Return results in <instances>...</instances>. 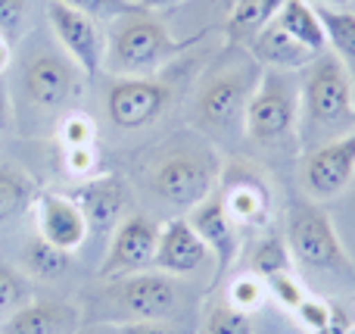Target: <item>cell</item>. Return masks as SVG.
I'll return each instance as SVG.
<instances>
[{
  "instance_id": "obj_28",
  "label": "cell",
  "mask_w": 355,
  "mask_h": 334,
  "mask_svg": "<svg viewBox=\"0 0 355 334\" xmlns=\"http://www.w3.org/2000/svg\"><path fill=\"white\" fill-rule=\"evenodd\" d=\"M60 3L72 6V10L85 12L91 19H122V16H131V12H141L147 10L144 0H60Z\"/></svg>"
},
{
  "instance_id": "obj_34",
  "label": "cell",
  "mask_w": 355,
  "mask_h": 334,
  "mask_svg": "<svg viewBox=\"0 0 355 334\" xmlns=\"http://www.w3.org/2000/svg\"><path fill=\"white\" fill-rule=\"evenodd\" d=\"M25 16H28V3L25 0H0V37L16 41L25 28Z\"/></svg>"
},
{
  "instance_id": "obj_3",
  "label": "cell",
  "mask_w": 355,
  "mask_h": 334,
  "mask_svg": "<svg viewBox=\"0 0 355 334\" xmlns=\"http://www.w3.org/2000/svg\"><path fill=\"white\" fill-rule=\"evenodd\" d=\"M287 247L300 266L318 272H352V260L346 253L334 222L318 200L293 197L287 206Z\"/></svg>"
},
{
  "instance_id": "obj_18",
  "label": "cell",
  "mask_w": 355,
  "mask_h": 334,
  "mask_svg": "<svg viewBox=\"0 0 355 334\" xmlns=\"http://www.w3.org/2000/svg\"><path fill=\"white\" fill-rule=\"evenodd\" d=\"M252 53V60L265 69H281V72H296V69H309L318 56L312 50H306L302 44H296L281 25L271 19L262 31L256 35V41L246 47Z\"/></svg>"
},
{
  "instance_id": "obj_38",
  "label": "cell",
  "mask_w": 355,
  "mask_h": 334,
  "mask_svg": "<svg viewBox=\"0 0 355 334\" xmlns=\"http://www.w3.org/2000/svg\"><path fill=\"white\" fill-rule=\"evenodd\" d=\"M10 60H12V44L6 37H0V75L10 69Z\"/></svg>"
},
{
  "instance_id": "obj_43",
  "label": "cell",
  "mask_w": 355,
  "mask_h": 334,
  "mask_svg": "<svg viewBox=\"0 0 355 334\" xmlns=\"http://www.w3.org/2000/svg\"><path fill=\"white\" fill-rule=\"evenodd\" d=\"M87 334H94V331H87Z\"/></svg>"
},
{
  "instance_id": "obj_10",
  "label": "cell",
  "mask_w": 355,
  "mask_h": 334,
  "mask_svg": "<svg viewBox=\"0 0 355 334\" xmlns=\"http://www.w3.org/2000/svg\"><path fill=\"white\" fill-rule=\"evenodd\" d=\"M355 178V128L349 135L327 141L309 150L302 162V181L312 200H334L352 185Z\"/></svg>"
},
{
  "instance_id": "obj_23",
  "label": "cell",
  "mask_w": 355,
  "mask_h": 334,
  "mask_svg": "<svg viewBox=\"0 0 355 334\" xmlns=\"http://www.w3.org/2000/svg\"><path fill=\"white\" fill-rule=\"evenodd\" d=\"M37 181L12 162H0V225L22 216L37 200Z\"/></svg>"
},
{
  "instance_id": "obj_22",
  "label": "cell",
  "mask_w": 355,
  "mask_h": 334,
  "mask_svg": "<svg viewBox=\"0 0 355 334\" xmlns=\"http://www.w3.org/2000/svg\"><path fill=\"white\" fill-rule=\"evenodd\" d=\"M321 25H324L327 35V50L343 62V69L349 72L352 87H355V12L340 10V6H324L315 3Z\"/></svg>"
},
{
  "instance_id": "obj_36",
  "label": "cell",
  "mask_w": 355,
  "mask_h": 334,
  "mask_svg": "<svg viewBox=\"0 0 355 334\" xmlns=\"http://www.w3.org/2000/svg\"><path fill=\"white\" fill-rule=\"evenodd\" d=\"M349 331H352V319H349V312H346L343 306L334 303V316H331V322H327L321 331H315V334H349Z\"/></svg>"
},
{
  "instance_id": "obj_17",
  "label": "cell",
  "mask_w": 355,
  "mask_h": 334,
  "mask_svg": "<svg viewBox=\"0 0 355 334\" xmlns=\"http://www.w3.org/2000/svg\"><path fill=\"white\" fill-rule=\"evenodd\" d=\"M209 260L206 244L200 241L187 219H168L159 228V244H156L153 266L166 275H190Z\"/></svg>"
},
{
  "instance_id": "obj_27",
  "label": "cell",
  "mask_w": 355,
  "mask_h": 334,
  "mask_svg": "<svg viewBox=\"0 0 355 334\" xmlns=\"http://www.w3.org/2000/svg\"><path fill=\"white\" fill-rule=\"evenodd\" d=\"M265 300H268V287H265V281L256 278L252 272L237 275V278L227 285V303H231L234 310H243L252 316Z\"/></svg>"
},
{
  "instance_id": "obj_31",
  "label": "cell",
  "mask_w": 355,
  "mask_h": 334,
  "mask_svg": "<svg viewBox=\"0 0 355 334\" xmlns=\"http://www.w3.org/2000/svg\"><path fill=\"white\" fill-rule=\"evenodd\" d=\"M293 312H296V322H300L309 334H315V331H321L327 322H331L334 303H331V300H324V297H312V294H306V297H302V303L296 306Z\"/></svg>"
},
{
  "instance_id": "obj_39",
  "label": "cell",
  "mask_w": 355,
  "mask_h": 334,
  "mask_svg": "<svg viewBox=\"0 0 355 334\" xmlns=\"http://www.w3.org/2000/svg\"><path fill=\"white\" fill-rule=\"evenodd\" d=\"M144 3H147L150 10H168V6L181 3V0H144Z\"/></svg>"
},
{
  "instance_id": "obj_37",
  "label": "cell",
  "mask_w": 355,
  "mask_h": 334,
  "mask_svg": "<svg viewBox=\"0 0 355 334\" xmlns=\"http://www.w3.org/2000/svg\"><path fill=\"white\" fill-rule=\"evenodd\" d=\"M10 125H12V103L3 81H0V131H10Z\"/></svg>"
},
{
  "instance_id": "obj_21",
  "label": "cell",
  "mask_w": 355,
  "mask_h": 334,
  "mask_svg": "<svg viewBox=\"0 0 355 334\" xmlns=\"http://www.w3.org/2000/svg\"><path fill=\"white\" fill-rule=\"evenodd\" d=\"M275 22L281 25L296 44L312 50L315 56H321L327 50L324 25H321L318 12H315V3H309V0H287V3L281 6V12L275 16Z\"/></svg>"
},
{
  "instance_id": "obj_35",
  "label": "cell",
  "mask_w": 355,
  "mask_h": 334,
  "mask_svg": "<svg viewBox=\"0 0 355 334\" xmlns=\"http://www.w3.org/2000/svg\"><path fill=\"white\" fill-rule=\"evenodd\" d=\"M116 334H184L175 328L168 319H131V322H119Z\"/></svg>"
},
{
  "instance_id": "obj_33",
  "label": "cell",
  "mask_w": 355,
  "mask_h": 334,
  "mask_svg": "<svg viewBox=\"0 0 355 334\" xmlns=\"http://www.w3.org/2000/svg\"><path fill=\"white\" fill-rule=\"evenodd\" d=\"M265 287H268V297H275L284 310H296V306L302 303V297H306V287L300 285V278H296L293 272L271 275V278L265 281Z\"/></svg>"
},
{
  "instance_id": "obj_16",
  "label": "cell",
  "mask_w": 355,
  "mask_h": 334,
  "mask_svg": "<svg viewBox=\"0 0 355 334\" xmlns=\"http://www.w3.org/2000/svg\"><path fill=\"white\" fill-rule=\"evenodd\" d=\"M22 91L41 110H60L75 94V72L66 60L53 53H41L25 66Z\"/></svg>"
},
{
  "instance_id": "obj_1",
  "label": "cell",
  "mask_w": 355,
  "mask_h": 334,
  "mask_svg": "<svg viewBox=\"0 0 355 334\" xmlns=\"http://www.w3.org/2000/svg\"><path fill=\"white\" fill-rule=\"evenodd\" d=\"M355 128V87L343 62L324 50L309 66L300 85V125L296 137L309 150L349 135Z\"/></svg>"
},
{
  "instance_id": "obj_11",
  "label": "cell",
  "mask_w": 355,
  "mask_h": 334,
  "mask_svg": "<svg viewBox=\"0 0 355 334\" xmlns=\"http://www.w3.org/2000/svg\"><path fill=\"white\" fill-rule=\"evenodd\" d=\"M47 19L53 25L56 41L72 56V62H78L81 72L94 78L103 69L106 60V44L97 28V19L85 16V12L72 10V6L60 3V0H47Z\"/></svg>"
},
{
  "instance_id": "obj_26",
  "label": "cell",
  "mask_w": 355,
  "mask_h": 334,
  "mask_svg": "<svg viewBox=\"0 0 355 334\" xmlns=\"http://www.w3.org/2000/svg\"><path fill=\"white\" fill-rule=\"evenodd\" d=\"M28 303H31L28 281H25L12 266L0 262V319H10L12 312H19Z\"/></svg>"
},
{
  "instance_id": "obj_8",
  "label": "cell",
  "mask_w": 355,
  "mask_h": 334,
  "mask_svg": "<svg viewBox=\"0 0 355 334\" xmlns=\"http://www.w3.org/2000/svg\"><path fill=\"white\" fill-rule=\"evenodd\" d=\"M172 103V87L150 75H122L106 91V116L116 128L137 131L153 125Z\"/></svg>"
},
{
  "instance_id": "obj_19",
  "label": "cell",
  "mask_w": 355,
  "mask_h": 334,
  "mask_svg": "<svg viewBox=\"0 0 355 334\" xmlns=\"http://www.w3.org/2000/svg\"><path fill=\"white\" fill-rule=\"evenodd\" d=\"M78 312L69 303H28L0 322V334H72Z\"/></svg>"
},
{
  "instance_id": "obj_6",
  "label": "cell",
  "mask_w": 355,
  "mask_h": 334,
  "mask_svg": "<svg viewBox=\"0 0 355 334\" xmlns=\"http://www.w3.org/2000/svg\"><path fill=\"white\" fill-rule=\"evenodd\" d=\"M259 78H262V72H256V66H225L221 72L209 75L196 94V119L202 128H243V112Z\"/></svg>"
},
{
  "instance_id": "obj_12",
  "label": "cell",
  "mask_w": 355,
  "mask_h": 334,
  "mask_svg": "<svg viewBox=\"0 0 355 334\" xmlns=\"http://www.w3.org/2000/svg\"><path fill=\"white\" fill-rule=\"evenodd\" d=\"M110 297L128 319H166L178 303V287L166 272H131L112 281Z\"/></svg>"
},
{
  "instance_id": "obj_30",
  "label": "cell",
  "mask_w": 355,
  "mask_h": 334,
  "mask_svg": "<svg viewBox=\"0 0 355 334\" xmlns=\"http://www.w3.org/2000/svg\"><path fill=\"white\" fill-rule=\"evenodd\" d=\"M75 144H97L94 119L85 112H66L60 122V147H75Z\"/></svg>"
},
{
  "instance_id": "obj_40",
  "label": "cell",
  "mask_w": 355,
  "mask_h": 334,
  "mask_svg": "<svg viewBox=\"0 0 355 334\" xmlns=\"http://www.w3.org/2000/svg\"><path fill=\"white\" fill-rule=\"evenodd\" d=\"M315 3H324V6H340V10H346V3H352V0H315Z\"/></svg>"
},
{
  "instance_id": "obj_4",
  "label": "cell",
  "mask_w": 355,
  "mask_h": 334,
  "mask_svg": "<svg viewBox=\"0 0 355 334\" xmlns=\"http://www.w3.org/2000/svg\"><path fill=\"white\" fill-rule=\"evenodd\" d=\"M300 125V87L287 72L265 69L243 112V131L252 144L271 147L287 137H296Z\"/></svg>"
},
{
  "instance_id": "obj_9",
  "label": "cell",
  "mask_w": 355,
  "mask_h": 334,
  "mask_svg": "<svg viewBox=\"0 0 355 334\" xmlns=\"http://www.w3.org/2000/svg\"><path fill=\"white\" fill-rule=\"evenodd\" d=\"M156 244H159V225L153 219L144 212L125 216L112 231V244L100 262V278H122L153 266Z\"/></svg>"
},
{
  "instance_id": "obj_25",
  "label": "cell",
  "mask_w": 355,
  "mask_h": 334,
  "mask_svg": "<svg viewBox=\"0 0 355 334\" xmlns=\"http://www.w3.org/2000/svg\"><path fill=\"white\" fill-rule=\"evenodd\" d=\"M250 272L262 281H268L271 275L290 272V247L281 237H265V241H259L250 256Z\"/></svg>"
},
{
  "instance_id": "obj_41",
  "label": "cell",
  "mask_w": 355,
  "mask_h": 334,
  "mask_svg": "<svg viewBox=\"0 0 355 334\" xmlns=\"http://www.w3.org/2000/svg\"><path fill=\"white\" fill-rule=\"evenodd\" d=\"M231 3H234V0H227V6H231Z\"/></svg>"
},
{
  "instance_id": "obj_29",
  "label": "cell",
  "mask_w": 355,
  "mask_h": 334,
  "mask_svg": "<svg viewBox=\"0 0 355 334\" xmlns=\"http://www.w3.org/2000/svg\"><path fill=\"white\" fill-rule=\"evenodd\" d=\"M252 316L234 310L231 303H218L206 312V334H252Z\"/></svg>"
},
{
  "instance_id": "obj_14",
  "label": "cell",
  "mask_w": 355,
  "mask_h": 334,
  "mask_svg": "<svg viewBox=\"0 0 355 334\" xmlns=\"http://www.w3.org/2000/svg\"><path fill=\"white\" fill-rule=\"evenodd\" d=\"M187 222H190V228L200 235V241L206 244L209 253L215 256L212 285H221V278L231 272V266L237 262V256H240V231H237V225H234L231 216L225 212L218 194H212V197H206L202 203H196L193 210H190Z\"/></svg>"
},
{
  "instance_id": "obj_42",
  "label": "cell",
  "mask_w": 355,
  "mask_h": 334,
  "mask_svg": "<svg viewBox=\"0 0 355 334\" xmlns=\"http://www.w3.org/2000/svg\"><path fill=\"white\" fill-rule=\"evenodd\" d=\"M349 334H355V328H352V331H349Z\"/></svg>"
},
{
  "instance_id": "obj_15",
  "label": "cell",
  "mask_w": 355,
  "mask_h": 334,
  "mask_svg": "<svg viewBox=\"0 0 355 334\" xmlns=\"http://www.w3.org/2000/svg\"><path fill=\"white\" fill-rule=\"evenodd\" d=\"M35 222H37V235L47 244L75 253L81 244L87 241V219L78 210L69 194H56V191H41L35 200Z\"/></svg>"
},
{
  "instance_id": "obj_13",
  "label": "cell",
  "mask_w": 355,
  "mask_h": 334,
  "mask_svg": "<svg viewBox=\"0 0 355 334\" xmlns=\"http://www.w3.org/2000/svg\"><path fill=\"white\" fill-rule=\"evenodd\" d=\"M69 197L85 212L91 235H112L116 225L125 219L128 187L119 175H91V178H81L69 191Z\"/></svg>"
},
{
  "instance_id": "obj_5",
  "label": "cell",
  "mask_w": 355,
  "mask_h": 334,
  "mask_svg": "<svg viewBox=\"0 0 355 334\" xmlns=\"http://www.w3.org/2000/svg\"><path fill=\"white\" fill-rule=\"evenodd\" d=\"M225 212L237 231H262L275 216V185L271 178L250 160H231L218 169L215 185Z\"/></svg>"
},
{
  "instance_id": "obj_2",
  "label": "cell",
  "mask_w": 355,
  "mask_h": 334,
  "mask_svg": "<svg viewBox=\"0 0 355 334\" xmlns=\"http://www.w3.org/2000/svg\"><path fill=\"white\" fill-rule=\"evenodd\" d=\"M193 41H200V35L187 41L172 37L166 25L156 19V12L147 6L141 12L116 19L110 35V66L119 75H150L168 60H175L178 53H184Z\"/></svg>"
},
{
  "instance_id": "obj_24",
  "label": "cell",
  "mask_w": 355,
  "mask_h": 334,
  "mask_svg": "<svg viewBox=\"0 0 355 334\" xmlns=\"http://www.w3.org/2000/svg\"><path fill=\"white\" fill-rule=\"evenodd\" d=\"M22 266L28 269L31 275H37V278H47V281L62 278V275L69 272V266H72V253L47 244L41 235H35L22 250Z\"/></svg>"
},
{
  "instance_id": "obj_20",
  "label": "cell",
  "mask_w": 355,
  "mask_h": 334,
  "mask_svg": "<svg viewBox=\"0 0 355 334\" xmlns=\"http://www.w3.org/2000/svg\"><path fill=\"white\" fill-rule=\"evenodd\" d=\"M287 0H234L225 19V37L231 47H250L256 35L281 12Z\"/></svg>"
},
{
  "instance_id": "obj_32",
  "label": "cell",
  "mask_w": 355,
  "mask_h": 334,
  "mask_svg": "<svg viewBox=\"0 0 355 334\" xmlns=\"http://www.w3.org/2000/svg\"><path fill=\"white\" fill-rule=\"evenodd\" d=\"M62 166L66 172L78 175V178H91L100 166L97 144H75V147H62Z\"/></svg>"
},
{
  "instance_id": "obj_7",
  "label": "cell",
  "mask_w": 355,
  "mask_h": 334,
  "mask_svg": "<svg viewBox=\"0 0 355 334\" xmlns=\"http://www.w3.org/2000/svg\"><path fill=\"white\" fill-rule=\"evenodd\" d=\"M150 185L156 197L166 200L168 206L190 212L196 203L215 194L218 172L202 150H172L156 162Z\"/></svg>"
}]
</instances>
